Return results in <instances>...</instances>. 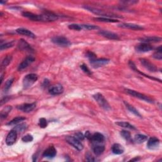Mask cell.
Masks as SVG:
<instances>
[{"instance_id": "obj_1", "label": "cell", "mask_w": 162, "mask_h": 162, "mask_svg": "<svg viewBox=\"0 0 162 162\" xmlns=\"http://www.w3.org/2000/svg\"><path fill=\"white\" fill-rule=\"evenodd\" d=\"M84 8H85L86 10H87L92 12V13H93V14H95L96 15H101V16H103V17H106V18L118 17V18H121L120 16L113 14H112V13H109V12H105V11L102 10H100V9H98V8L91 7V6H84Z\"/></svg>"}, {"instance_id": "obj_2", "label": "cell", "mask_w": 162, "mask_h": 162, "mask_svg": "<svg viewBox=\"0 0 162 162\" xmlns=\"http://www.w3.org/2000/svg\"><path fill=\"white\" fill-rule=\"evenodd\" d=\"M93 98L96 100V102L98 103L99 105L104 110H110L111 109V107H110L107 100L105 99V97L101 94L96 93L93 95Z\"/></svg>"}, {"instance_id": "obj_3", "label": "cell", "mask_w": 162, "mask_h": 162, "mask_svg": "<svg viewBox=\"0 0 162 162\" xmlns=\"http://www.w3.org/2000/svg\"><path fill=\"white\" fill-rule=\"evenodd\" d=\"M38 79V77L35 74H29L25 76L23 80L24 88L27 89L31 87L36 82Z\"/></svg>"}, {"instance_id": "obj_4", "label": "cell", "mask_w": 162, "mask_h": 162, "mask_svg": "<svg viewBox=\"0 0 162 162\" xmlns=\"http://www.w3.org/2000/svg\"><path fill=\"white\" fill-rule=\"evenodd\" d=\"M125 91H126V93H127L129 95H130L134 97H135V98H139L141 100H143V101H144L146 102H148L150 103H153V99L150 98H149L148 96L143 95V94L140 93L137 91H134V90L129 89H125Z\"/></svg>"}, {"instance_id": "obj_5", "label": "cell", "mask_w": 162, "mask_h": 162, "mask_svg": "<svg viewBox=\"0 0 162 162\" xmlns=\"http://www.w3.org/2000/svg\"><path fill=\"white\" fill-rule=\"evenodd\" d=\"M51 41L55 44L62 47H68L72 44L67 38L63 36H55L51 39Z\"/></svg>"}, {"instance_id": "obj_6", "label": "cell", "mask_w": 162, "mask_h": 162, "mask_svg": "<svg viewBox=\"0 0 162 162\" xmlns=\"http://www.w3.org/2000/svg\"><path fill=\"white\" fill-rule=\"evenodd\" d=\"M66 141L68 143H69L70 145H72L77 150L82 151L84 148L83 144L81 143L80 140L77 139L75 137H72V136H67L66 137Z\"/></svg>"}, {"instance_id": "obj_7", "label": "cell", "mask_w": 162, "mask_h": 162, "mask_svg": "<svg viewBox=\"0 0 162 162\" xmlns=\"http://www.w3.org/2000/svg\"><path fill=\"white\" fill-rule=\"evenodd\" d=\"M110 62V60L106 59V58H99V59H95L91 60L90 63L93 68L98 69V68L101 67L105 65L108 64Z\"/></svg>"}, {"instance_id": "obj_8", "label": "cell", "mask_w": 162, "mask_h": 162, "mask_svg": "<svg viewBox=\"0 0 162 162\" xmlns=\"http://www.w3.org/2000/svg\"><path fill=\"white\" fill-rule=\"evenodd\" d=\"M17 137V131L15 130V129H13V130H12L8 134L7 136H6V144L8 146L13 145L15 142Z\"/></svg>"}, {"instance_id": "obj_9", "label": "cell", "mask_w": 162, "mask_h": 162, "mask_svg": "<svg viewBox=\"0 0 162 162\" xmlns=\"http://www.w3.org/2000/svg\"><path fill=\"white\" fill-rule=\"evenodd\" d=\"M153 49V46L148 43H142L135 47V50L139 53H146Z\"/></svg>"}, {"instance_id": "obj_10", "label": "cell", "mask_w": 162, "mask_h": 162, "mask_svg": "<svg viewBox=\"0 0 162 162\" xmlns=\"http://www.w3.org/2000/svg\"><path fill=\"white\" fill-rule=\"evenodd\" d=\"M140 61L142 65H143L146 69H147L149 71H150V72H155L157 71V68L156 67V66L152 63H151L148 60L144 59V58H141V59H140Z\"/></svg>"}, {"instance_id": "obj_11", "label": "cell", "mask_w": 162, "mask_h": 162, "mask_svg": "<svg viewBox=\"0 0 162 162\" xmlns=\"http://www.w3.org/2000/svg\"><path fill=\"white\" fill-rule=\"evenodd\" d=\"M99 34L103 37L109 39H112V40L120 39V37L117 34L114 33V32H110L108 31H100L99 32Z\"/></svg>"}, {"instance_id": "obj_12", "label": "cell", "mask_w": 162, "mask_h": 162, "mask_svg": "<svg viewBox=\"0 0 162 162\" xmlns=\"http://www.w3.org/2000/svg\"><path fill=\"white\" fill-rule=\"evenodd\" d=\"M35 106H36V104H35V103H25V104H23L20 106H18L17 108L24 112L29 113V112H32V110L35 108Z\"/></svg>"}, {"instance_id": "obj_13", "label": "cell", "mask_w": 162, "mask_h": 162, "mask_svg": "<svg viewBox=\"0 0 162 162\" xmlns=\"http://www.w3.org/2000/svg\"><path fill=\"white\" fill-rule=\"evenodd\" d=\"M35 60V58L32 56H27L25 59H24V60L22 61V62L19 65L18 68V70H22L25 69V68L28 67L30 65L33 63Z\"/></svg>"}, {"instance_id": "obj_14", "label": "cell", "mask_w": 162, "mask_h": 162, "mask_svg": "<svg viewBox=\"0 0 162 162\" xmlns=\"http://www.w3.org/2000/svg\"><path fill=\"white\" fill-rule=\"evenodd\" d=\"M63 92V87L60 84L51 86L49 89V93L51 95H59Z\"/></svg>"}, {"instance_id": "obj_15", "label": "cell", "mask_w": 162, "mask_h": 162, "mask_svg": "<svg viewBox=\"0 0 162 162\" xmlns=\"http://www.w3.org/2000/svg\"><path fill=\"white\" fill-rule=\"evenodd\" d=\"M160 144V140L157 137H151L149 139L147 144V147L150 150H155L157 149Z\"/></svg>"}, {"instance_id": "obj_16", "label": "cell", "mask_w": 162, "mask_h": 162, "mask_svg": "<svg viewBox=\"0 0 162 162\" xmlns=\"http://www.w3.org/2000/svg\"><path fill=\"white\" fill-rule=\"evenodd\" d=\"M56 155V150L53 146H50L44 151L43 157L44 158H53Z\"/></svg>"}, {"instance_id": "obj_17", "label": "cell", "mask_w": 162, "mask_h": 162, "mask_svg": "<svg viewBox=\"0 0 162 162\" xmlns=\"http://www.w3.org/2000/svg\"><path fill=\"white\" fill-rule=\"evenodd\" d=\"M18 48L20 50L23 51H27L29 52H32L33 51V49L31 48V46L29 45L26 41H24V39H20L19 40L18 43Z\"/></svg>"}, {"instance_id": "obj_18", "label": "cell", "mask_w": 162, "mask_h": 162, "mask_svg": "<svg viewBox=\"0 0 162 162\" xmlns=\"http://www.w3.org/2000/svg\"><path fill=\"white\" fill-rule=\"evenodd\" d=\"M118 27L124 28V29H132V30H142L144 28L141 27L139 25H136L134 24H129V23H124L120 25H118Z\"/></svg>"}, {"instance_id": "obj_19", "label": "cell", "mask_w": 162, "mask_h": 162, "mask_svg": "<svg viewBox=\"0 0 162 162\" xmlns=\"http://www.w3.org/2000/svg\"><path fill=\"white\" fill-rule=\"evenodd\" d=\"M139 41L142 43H158V42H160L161 41V37H144L139 39Z\"/></svg>"}, {"instance_id": "obj_20", "label": "cell", "mask_w": 162, "mask_h": 162, "mask_svg": "<svg viewBox=\"0 0 162 162\" xmlns=\"http://www.w3.org/2000/svg\"><path fill=\"white\" fill-rule=\"evenodd\" d=\"M90 140L97 142V143H100V142H103L105 141V136L99 132H96L91 135Z\"/></svg>"}, {"instance_id": "obj_21", "label": "cell", "mask_w": 162, "mask_h": 162, "mask_svg": "<svg viewBox=\"0 0 162 162\" xmlns=\"http://www.w3.org/2000/svg\"><path fill=\"white\" fill-rule=\"evenodd\" d=\"M16 32H17V33L19 34L26 35V36L29 37H32V38L35 37V35H34V34L32 33L31 31L28 30V29H27L19 28L16 30Z\"/></svg>"}, {"instance_id": "obj_22", "label": "cell", "mask_w": 162, "mask_h": 162, "mask_svg": "<svg viewBox=\"0 0 162 162\" xmlns=\"http://www.w3.org/2000/svg\"><path fill=\"white\" fill-rule=\"evenodd\" d=\"M112 152L115 155H122L124 153V148L120 144H114L112 148Z\"/></svg>"}, {"instance_id": "obj_23", "label": "cell", "mask_w": 162, "mask_h": 162, "mask_svg": "<svg viewBox=\"0 0 162 162\" xmlns=\"http://www.w3.org/2000/svg\"><path fill=\"white\" fill-rule=\"evenodd\" d=\"M129 66H130V67L131 68V69H132V70H134L135 71V72H138L139 74H140L141 75L144 76L146 77H148V78H149V79H150L154 80H159V82H161V80L158 79H157V78H155V77H150L149 76L146 75V74H143V73H142L141 72H140V71H139V70L137 69V68H136V67H135V64L134 63L133 61H129Z\"/></svg>"}, {"instance_id": "obj_24", "label": "cell", "mask_w": 162, "mask_h": 162, "mask_svg": "<svg viewBox=\"0 0 162 162\" xmlns=\"http://www.w3.org/2000/svg\"><path fill=\"white\" fill-rule=\"evenodd\" d=\"M148 139V137L146 135L143 134H137L135 135L134 141L135 142L138 144H141L142 142H145Z\"/></svg>"}, {"instance_id": "obj_25", "label": "cell", "mask_w": 162, "mask_h": 162, "mask_svg": "<svg viewBox=\"0 0 162 162\" xmlns=\"http://www.w3.org/2000/svg\"><path fill=\"white\" fill-rule=\"evenodd\" d=\"M105 151V146L101 145H96L93 147V151L96 155H101Z\"/></svg>"}, {"instance_id": "obj_26", "label": "cell", "mask_w": 162, "mask_h": 162, "mask_svg": "<svg viewBox=\"0 0 162 162\" xmlns=\"http://www.w3.org/2000/svg\"><path fill=\"white\" fill-rule=\"evenodd\" d=\"M12 107L11 106H7L3 108L1 112V118L4 119L6 118V116L8 115L10 112H11Z\"/></svg>"}, {"instance_id": "obj_27", "label": "cell", "mask_w": 162, "mask_h": 162, "mask_svg": "<svg viewBox=\"0 0 162 162\" xmlns=\"http://www.w3.org/2000/svg\"><path fill=\"white\" fill-rule=\"evenodd\" d=\"M124 103H125V106H126V107L127 108V109L129 110V111H130L131 113H134V114L135 116H139V117L141 118V114L139 113V112L133 106L131 105L130 104H129L128 103H126L125 101H124Z\"/></svg>"}, {"instance_id": "obj_28", "label": "cell", "mask_w": 162, "mask_h": 162, "mask_svg": "<svg viewBox=\"0 0 162 162\" xmlns=\"http://www.w3.org/2000/svg\"><path fill=\"white\" fill-rule=\"evenodd\" d=\"M95 20L98 22H110V23H115V22H118V20H116V19H113L112 18H106V17H96L95 18Z\"/></svg>"}, {"instance_id": "obj_29", "label": "cell", "mask_w": 162, "mask_h": 162, "mask_svg": "<svg viewBox=\"0 0 162 162\" xmlns=\"http://www.w3.org/2000/svg\"><path fill=\"white\" fill-rule=\"evenodd\" d=\"M25 120V118L23 117V116H18V117H16L13 119L12 120H11L10 122H9L7 124V125H17V124H19L20 122Z\"/></svg>"}, {"instance_id": "obj_30", "label": "cell", "mask_w": 162, "mask_h": 162, "mask_svg": "<svg viewBox=\"0 0 162 162\" xmlns=\"http://www.w3.org/2000/svg\"><path fill=\"white\" fill-rule=\"evenodd\" d=\"M116 124L122 127L132 129V130H135V129L134 126H133L132 125L129 124V123L126 122H116Z\"/></svg>"}, {"instance_id": "obj_31", "label": "cell", "mask_w": 162, "mask_h": 162, "mask_svg": "<svg viewBox=\"0 0 162 162\" xmlns=\"http://www.w3.org/2000/svg\"><path fill=\"white\" fill-rule=\"evenodd\" d=\"M12 60V56L11 55H8V56H6L4 58V60L2 61V63H1L2 67H7L8 65L10 63Z\"/></svg>"}, {"instance_id": "obj_32", "label": "cell", "mask_w": 162, "mask_h": 162, "mask_svg": "<svg viewBox=\"0 0 162 162\" xmlns=\"http://www.w3.org/2000/svg\"><path fill=\"white\" fill-rule=\"evenodd\" d=\"M153 58H155V59L160 60H161L162 58V50H161V46H159L157 49V51L153 54Z\"/></svg>"}, {"instance_id": "obj_33", "label": "cell", "mask_w": 162, "mask_h": 162, "mask_svg": "<svg viewBox=\"0 0 162 162\" xmlns=\"http://www.w3.org/2000/svg\"><path fill=\"white\" fill-rule=\"evenodd\" d=\"M120 135L122 136V137L125 139L126 141H131V133L127 131H122L120 132Z\"/></svg>"}, {"instance_id": "obj_34", "label": "cell", "mask_w": 162, "mask_h": 162, "mask_svg": "<svg viewBox=\"0 0 162 162\" xmlns=\"http://www.w3.org/2000/svg\"><path fill=\"white\" fill-rule=\"evenodd\" d=\"M82 29H86V30H95V29H98V27L95 25L91 24H81Z\"/></svg>"}, {"instance_id": "obj_35", "label": "cell", "mask_w": 162, "mask_h": 162, "mask_svg": "<svg viewBox=\"0 0 162 162\" xmlns=\"http://www.w3.org/2000/svg\"><path fill=\"white\" fill-rule=\"evenodd\" d=\"M14 78H10L9 79L6 80V82L5 83V91H8L9 89L10 88L13 82H14Z\"/></svg>"}, {"instance_id": "obj_36", "label": "cell", "mask_w": 162, "mask_h": 162, "mask_svg": "<svg viewBox=\"0 0 162 162\" xmlns=\"http://www.w3.org/2000/svg\"><path fill=\"white\" fill-rule=\"evenodd\" d=\"M14 43H15V41H12L10 43H6L4 44H1L0 50L2 51L3 50H6V49H8V48H12L14 46Z\"/></svg>"}, {"instance_id": "obj_37", "label": "cell", "mask_w": 162, "mask_h": 162, "mask_svg": "<svg viewBox=\"0 0 162 162\" xmlns=\"http://www.w3.org/2000/svg\"><path fill=\"white\" fill-rule=\"evenodd\" d=\"M69 28L71 30H75V31H81L82 30V26L80 24H70L69 25Z\"/></svg>"}, {"instance_id": "obj_38", "label": "cell", "mask_w": 162, "mask_h": 162, "mask_svg": "<svg viewBox=\"0 0 162 162\" xmlns=\"http://www.w3.org/2000/svg\"><path fill=\"white\" fill-rule=\"evenodd\" d=\"M39 125L41 128H46L48 125L47 120L44 118H41L39 120Z\"/></svg>"}, {"instance_id": "obj_39", "label": "cell", "mask_w": 162, "mask_h": 162, "mask_svg": "<svg viewBox=\"0 0 162 162\" xmlns=\"http://www.w3.org/2000/svg\"><path fill=\"white\" fill-rule=\"evenodd\" d=\"M80 69L82 70V71H83L84 73H86V74H87V75H89L90 76V75H91V74H92V72H91L90 70L89 69V68L87 67V66L85 64L81 65H80Z\"/></svg>"}, {"instance_id": "obj_40", "label": "cell", "mask_w": 162, "mask_h": 162, "mask_svg": "<svg viewBox=\"0 0 162 162\" xmlns=\"http://www.w3.org/2000/svg\"><path fill=\"white\" fill-rule=\"evenodd\" d=\"M22 141L25 142H29L33 141V137H32V135L31 134H27L22 138Z\"/></svg>"}, {"instance_id": "obj_41", "label": "cell", "mask_w": 162, "mask_h": 162, "mask_svg": "<svg viewBox=\"0 0 162 162\" xmlns=\"http://www.w3.org/2000/svg\"><path fill=\"white\" fill-rule=\"evenodd\" d=\"M27 129V125L25 124H22L20 125H17V127H15V128H14L15 130L16 131H24V130Z\"/></svg>"}, {"instance_id": "obj_42", "label": "cell", "mask_w": 162, "mask_h": 162, "mask_svg": "<svg viewBox=\"0 0 162 162\" xmlns=\"http://www.w3.org/2000/svg\"><path fill=\"white\" fill-rule=\"evenodd\" d=\"M86 56L87 57V58H89V59H90V60H93V59H95V58H96V54L94 53H93V52H91V51H88V52H87V53H86Z\"/></svg>"}, {"instance_id": "obj_43", "label": "cell", "mask_w": 162, "mask_h": 162, "mask_svg": "<svg viewBox=\"0 0 162 162\" xmlns=\"http://www.w3.org/2000/svg\"><path fill=\"white\" fill-rule=\"evenodd\" d=\"M75 137H76L77 139H79V140H80V141H82V140H84L85 136L83 135L82 133H81V132H77V133L75 134Z\"/></svg>"}, {"instance_id": "obj_44", "label": "cell", "mask_w": 162, "mask_h": 162, "mask_svg": "<svg viewBox=\"0 0 162 162\" xmlns=\"http://www.w3.org/2000/svg\"><path fill=\"white\" fill-rule=\"evenodd\" d=\"M86 160L88 161H96V160L95 159V158L93 157L91 155H87Z\"/></svg>"}, {"instance_id": "obj_45", "label": "cell", "mask_w": 162, "mask_h": 162, "mask_svg": "<svg viewBox=\"0 0 162 162\" xmlns=\"http://www.w3.org/2000/svg\"><path fill=\"white\" fill-rule=\"evenodd\" d=\"M9 99H10V98H9V97H8V96H6L5 98H3L1 99V105H3L5 103H6V101H7Z\"/></svg>"}, {"instance_id": "obj_46", "label": "cell", "mask_w": 162, "mask_h": 162, "mask_svg": "<svg viewBox=\"0 0 162 162\" xmlns=\"http://www.w3.org/2000/svg\"><path fill=\"white\" fill-rule=\"evenodd\" d=\"M139 160H140V158H134V159H132V160H131V161H139Z\"/></svg>"}]
</instances>
